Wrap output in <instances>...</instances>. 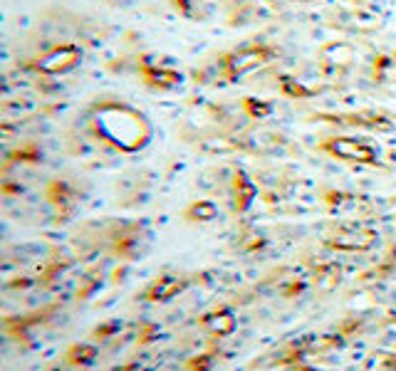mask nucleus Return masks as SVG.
Returning a JSON list of instances; mask_svg holds the SVG:
<instances>
[{
  "instance_id": "f257e3e1",
  "label": "nucleus",
  "mask_w": 396,
  "mask_h": 371,
  "mask_svg": "<svg viewBox=\"0 0 396 371\" xmlns=\"http://www.w3.org/2000/svg\"><path fill=\"white\" fill-rule=\"evenodd\" d=\"M87 131L94 141L122 154H136L154 139V126L144 112L122 99H97L87 109Z\"/></svg>"
},
{
  "instance_id": "f03ea898",
  "label": "nucleus",
  "mask_w": 396,
  "mask_h": 371,
  "mask_svg": "<svg viewBox=\"0 0 396 371\" xmlns=\"http://www.w3.org/2000/svg\"><path fill=\"white\" fill-rule=\"evenodd\" d=\"M275 57L277 50L267 42H248V45H240L236 50L226 52L218 60V74L226 82H238V79L248 77V74L270 65Z\"/></svg>"
},
{
  "instance_id": "7ed1b4c3",
  "label": "nucleus",
  "mask_w": 396,
  "mask_h": 371,
  "mask_svg": "<svg viewBox=\"0 0 396 371\" xmlns=\"http://www.w3.org/2000/svg\"><path fill=\"white\" fill-rule=\"evenodd\" d=\"M82 57H85V52L79 45H72V42L55 45L40 57H35L28 65V69H33L40 77H63V74L74 72L82 65Z\"/></svg>"
},
{
  "instance_id": "20e7f679",
  "label": "nucleus",
  "mask_w": 396,
  "mask_h": 371,
  "mask_svg": "<svg viewBox=\"0 0 396 371\" xmlns=\"http://www.w3.org/2000/svg\"><path fill=\"white\" fill-rule=\"evenodd\" d=\"M320 149L337 161L359 163V166H374L379 161L377 149L369 141L354 139V136H327V139L320 141Z\"/></svg>"
},
{
  "instance_id": "39448f33",
  "label": "nucleus",
  "mask_w": 396,
  "mask_h": 371,
  "mask_svg": "<svg viewBox=\"0 0 396 371\" xmlns=\"http://www.w3.org/2000/svg\"><path fill=\"white\" fill-rule=\"evenodd\" d=\"M139 77H142V82L147 87L161 90V92L174 90V87H179V82H181V74L176 72L174 67L161 65V62H156L149 55L142 57V62H139Z\"/></svg>"
},
{
  "instance_id": "423d86ee",
  "label": "nucleus",
  "mask_w": 396,
  "mask_h": 371,
  "mask_svg": "<svg viewBox=\"0 0 396 371\" xmlns=\"http://www.w3.org/2000/svg\"><path fill=\"white\" fill-rule=\"evenodd\" d=\"M329 119L334 124H349V126H359V129H372V131H391L396 129V122L384 112H356V114H345V117H320Z\"/></svg>"
},
{
  "instance_id": "0eeeda50",
  "label": "nucleus",
  "mask_w": 396,
  "mask_h": 371,
  "mask_svg": "<svg viewBox=\"0 0 396 371\" xmlns=\"http://www.w3.org/2000/svg\"><path fill=\"white\" fill-rule=\"evenodd\" d=\"M377 240V233L367 228H345L334 238H329V245L342 247V250H367Z\"/></svg>"
},
{
  "instance_id": "6e6552de",
  "label": "nucleus",
  "mask_w": 396,
  "mask_h": 371,
  "mask_svg": "<svg viewBox=\"0 0 396 371\" xmlns=\"http://www.w3.org/2000/svg\"><path fill=\"white\" fill-rule=\"evenodd\" d=\"M255 193H258V188H255V183L250 181V176L245 174V171H236V174H233V208L248 211Z\"/></svg>"
},
{
  "instance_id": "1a4fd4ad",
  "label": "nucleus",
  "mask_w": 396,
  "mask_h": 371,
  "mask_svg": "<svg viewBox=\"0 0 396 371\" xmlns=\"http://www.w3.org/2000/svg\"><path fill=\"white\" fill-rule=\"evenodd\" d=\"M183 290V280H179V277H158L156 282H154L151 287H149L147 297L154 299V302H166V299L176 297V295Z\"/></svg>"
},
{
  "instance_id": "9d476101",
  "label": "nucleus",
  "mask_w": 396,
  "mask_h": 371,
  "mask_svg": "<svg viewBox=\"0 0 396 371\" xmlns=\"http://www.w3.org/2000/svg\"><path fill=\"white\" fill-rule=\"evenodd\" d=\"M204 327L213 337H226V334H231L236 329V317H233L231 309H218V312L206 317Z\"/></svg>"
},
{
  "instance_id": "9b49d317",
  "label": "nucleus",
  "mask_w": 396,
  "mask_h": 371,
  "mask_svg": "<svg viewBox=\"0 0 396 371\" xmlns=\"http://www.w3.org/2000/svg\"><path fill=\"white\" fill-rule=\"evenodd\" d=\"M47 198H50V203L55 208H72L77 193H74L72 186L65 183V181H50V186H47Z\"/></svg>"
},
{
  "instance_id": "f8f14e48",
  "label": "nucleus",
  "mask_w": 396,
  "mask_h": 371,
  "mask_svg": "<svg viewBox=\"0 0 396 371\" xmlns=\"http://www.w3.org/2000/svg\"><path fill=\"white\" fill-rule=\"evenodd\" d=\"M277 87H280V92H283L285 97H290V99H310V97H315V90L305 87L302 82L290 77V74H280V77H277Z\"/></svg>"
},
{
  "instance_id": "ddd939ff",
  "label": "nucleus",
  "mask_w": 396,
  "mask_h": 371,
  "mask_svg": "<svg viewBox=\"0 0 396 371\" xmlns=\"http://www.w3.org/2000/svg\"><path fill=\"white\" fill-rule=\"evenodd\" d=\"M240 107H243V112L248 114V117H253V119H265V117H270V114H272L270 101L258 99V97H243Z\"/></svg>"
},
{
  "instance_id": "4468645a",
  "label": "nucleus",
  "mask_w": 396,
  "mask_h": 371,
  "mask_svg": "<svg viewBox=\"0 0 396 371\" xmlns=\"http://www.w3.org/2000/svg\"><path fill=\"white\" fill-rule=\"evenodd\" d=\"M218 215V208H215L211 201H196L188 206L186 218L188 220H213Z\"/></svg>"
},
{
  "instance_id": "2eb2a0df",
  "label": "nucleus",
  "mask_w": 396,
  "mask_h": 371,
  "mask_svg": "<svg viewBox=\"0 0 396 371\" xmlns=\"http://www.w3.org/2000/svg\"><path fill=\"white\" fill-rule=\"evenodd\" d=\"M94 356H97V349L92 347V344H74V347L67 352L69 364H79V366L92 364V361H94Z\"/></svg>"
},
{
  "instance_id": "dca6fc26",
  "label": "nucleus",
  "mask_w": 396,
  "mask_h": 371,
  "mask_svg": "<svg viewBox=\"0 0 396 371\" xmlns=\"http://www.w3.org/2000/svg\"><path fill=\"white\" fill-rule=\"evenodd\" d=\"M208 3L211 0H171V6L188 17H198L204 8H208Z\"/></svg>"
},
{
  "instance_id": "f3484780",
  "label": "nucleus",
  "mask_w": 396,
  "mask_h": 371,
  "mask_svg": "<svg viewBox=\"0 0 396 371\" xmlns=\"http://www.w3.org/2000/svg\"><path fill=\"white\" fill-rule=\"evenodd\" d=\"M40 158V151L33 147V144H25V147L15 149V151L8 156V163L10 161H17V163H35Z\"/></svg>"
},
{
  "instance_id": "a211bd4d",
  "label": "nucleus",
  "mask_w": 396,
  "mask_h": 371,
  "mask_svg": "<svg viewBox=\"0 0 396 371\" xmlns=\"http://www.w3.org/2000/svg\"><path fill=\"white\" fill-rule=\"evenodd\" d=\"M188 366H191V371H208L211 369V356H193V359L188 361Z\"/></svg>"
}]
</instances>
